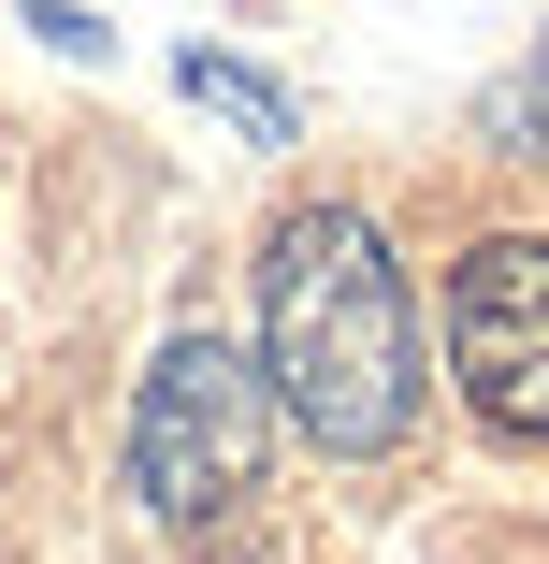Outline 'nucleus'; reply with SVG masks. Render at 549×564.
<instances>
[{
	"instance_id": "nucleus-1",
	"label": "nucleus",
	"mask_w": 549,
	"mask_h": 564,
	"mask_svg": "<svg viewBox=\"0 0 549 564\" xmlns=\"http://www.w3.org/2000/svg\"><path fill=\"white\" fill-rule=\"evenodd\" d=\"M261 377L275 420L318 464H376L419 420V318H405V261L376 247L362 203H289L261 232Z\"/></svg>"
},
{
	"instance_id": "nucleus-2",
	"label": "nucleus",
	"mask_w": 549,
	"mask_h": 564,
	"mask_svg": "<svg viewBox=\"0 0 549 564\" xmlns=\"http://www.w3.org/2000/svg\"><path fill=\"white\" fill-rule=\"evenodd\" d=\"M261 448H275V377L232 333H174L131 391V492L174 550H232L246 492H261Z\"/></svg>"
},
{
	"instance_id": "nucleus-3",
	"label": "nucleus",
	"mask_w": 549,
	"mask_h": 564,
	"mask_svg": "<svg viewBox=\"0 0 549 564\" xmlns=\"http://www.w3.org/2000/svg\"><path fill=\"white\" fill-rule=\"evenodd\" d=\"M449 377L492 434L549 448V232H477L449 261Z\"/></svg>"
},
{
	"instance_id": "nucleus-4",
	"label": "nucleus",
	"mask_w": 549,
	"mask_h": 564,
	"mask_svg": "<svg viewBox=\"0 0 549 564\" xmlns=\"http://www.w3.org/2000/svg\"><path fill=\"white\" fill-rule=\"evenodd\" d=\"M174 87H188V101H217V117H232L246 145H289V87H275V73H246V58L188 44V58H174Z\"/></svg>"
},
{
	"instance_id": "nucleus-5",
	"label": "nucleus",
	"mask_w": 549,
	"mask_h": 564,
	"mask_svg": "<svg viewBox=\"0 0 549 564\" xmlns=\"http://www.w3.org/2000/svg\"><path fill=\"white\" fill-rule=\"evenodd\" d=\"M30 30H44V44H73V58H101V30L73 15V0H30Z\"/></svg>"
}]
</instances>
